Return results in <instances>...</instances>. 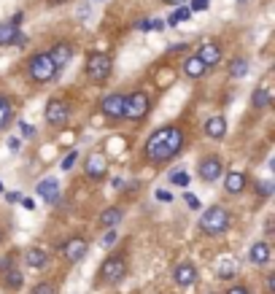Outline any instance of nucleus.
I'll use <instances>...</instances> for the list:
<instances>
[{
	"label": "nucleus",
	"instance_id": "49530a36",
	"mask_svg": "<svg viewBox=\"0 0 275 294\" xmlns=\"http://www.w3.org/2000/svg\"><path fill=\"white\" fill-rule=\"evenodd\" d=\"M184 49H186L184 43H181V46H170V49H168V54H176V51H184Z\"/></svg>",
	"mask_w": 275,
	"mask_h": 294
},
{
	"label": "nucleus",
	"instance_id": "c85d7f7f",
	"mask_svg": "<svg viewBox=\"0 0 275 294\" xmlns=\"http://www.w3.org/2000/svg\"><path fill=\"white\" fill-rule=\"evenodd\" d=\"M164 22L162 19H140L138 22V30H143V33H148V30H162Z\"/></svg>",
	"mask_w": 275,
	"mask_h": 294
},
{
	"label": "nucleus",
	"instance_id": "8fccbe9b",
	"mask_svg": "<svg viewBox=\"0 0 275 294\" xmlns=\"http://www.w3.org/2000/svg\"><path fill=\"white\" fill-rule=\"evenodd\" d=\"M238 3H246V0H238Z\"/></svg>",
	"mask_w": 275,
	"mask_h": 294
},
{
	"label": "nucleus",
	"instance_id": "37998d69",
	"mask_svg": "<svg viewBox=\"0 0 275 294\" xmlns=\"http://www.w3.org/2000/svg\"><path fill=\"white\" fill-rule=\"evenodd\" d=\"M22 17H25V14H22V11H17V14H14V17H11L9 22H11V25H17V27H19V25H22Z\"/></svg>",
	"mask_w": 275,
	"mask_h": 294
},
{
	"label": "nucleus",
	"instance_id": "f257e3e1",
	"mask_svg": "<svg viewBox=\"0 0 275 294\" xmlns=\"http://www.w3.org/2000/svg\"><path fill=\"white\" fill-rule=\"evenodd\" d=\"M181 149H184V133L176 125H168L154 130L151 138L146 141V159L151 165H162V162H170L173 157H178Z\"/></svg>",
	"mask_w": 275,
	"mask_h": 294
},
{
	"label": "nucleus",
	"instance_id": "a19ab883",
	"mask_svg": "<svg viewBox=\"0 0 275 294\" xmlns=\"http://www.w3.org/2000/svg\"><path fill=\"white\" fill-rule=\"evenodd\" d=\"M227 294H251V291L246 289V286H232V289L227 291Z\"/></svg>",
	"mask_w": 275,
	"mask_h": 294
},
{
	"label": "nucleus",
	"instance_id": "dca6fc26",
	"mask_svg": "<svg viewBox=\"0 0 275 294\" xmlns=\"http://www.w3.org/2000/svg\"><path fill=\"white\" fill-rule=\"evenodd\" d=\"M270 257H272V251H270V246L267 243H254L248 249V262L251 265H256V267H264L267 262H270Z\"/></svg>",
	"mask_w": 275,
	"mask_h": 294
},
{
	"label": "nucleus",
	"instance_id": "423d86ee",
	"mask_svg": "<svg viewBox=\"0 0 275 294\" xmlns=\"http://www.w3.org/2000/svg\"><path fill=\"white\" fill-rule=\"evenodd\" d=\"M148 108H151V97H148L143 89L132 92V95H127V103H124V119H130V122L146 119Z\"/></svg>",
	"mask_w": 275,
	"mask_h": 294
},
{
	"label": "nucleus",
	"instance_id": "cd10ccee",
	"mask_svg": "<svg viewBox=\"0 0 275 294\" xmlns=\"http://www.w3.org/2000/svg\"><path fill=\"white\" fill-rule=\"evenodd\" d=\"M248 73V60H232V63H230V76H232V79H243V76H246Z\"/></svg>",
	"mask_w": 275,
	"mask_h": 294
},
{
	"label": "nucleus",
	"instance_id": "412c9836",
	"mask_svg": "<svg viewBox=\"0 0 275 294\" xmlns=\"http://www.w3.org/2000/svg\"><path fill=\"white\" fill-rule=\"evenodd\" d=\"M25 265L33 267V270H43L46 265H49V254L41 251V249H30L25 254Z\"/></svg>",
	"mask_w": 275,
	"mask_h": 294
},
{
	"label": "nucleus",
	"instance_id": "393cba45",
	"mask_svg": "<svg viewBox=\"0 0 275 294\" xmlns=\"http://www.w3.org/2000/svg\"><path fill=\"white\" fill-rule=\"evenodd\" d=\"M11 116H14V103L6 95H0V130L11 122Z\"/></svg>",
	"mask_w": 275,
	"mask_h": 294
},
{
	"label": "nucleus",
	"instance_id": "79ce46f5",
	"mask_svg": "<svg viewBox=\"0 0 275 294\" xmlns=\"http://www.w3.org/2000/svg\"><path fill=\"white\" fill-rule=\"evenodd\" d=\"M6 200H9V203H19L22 195H19V192H9V195H6Z\"/></svg>",
	"mask_w": 275,
	"mask_h": 294
},
{
	"label": "nucleus",
	"instance_id": "a878e982",
	"mask_svg": "<svg viewBox=\"0 0 275 294\" xmlns=\"http://www.w3.org/2000/svg\"><path fill=\"white\" fill-rule=\"evenodd\" d=\"M238 273V265H235L232 257H224L222 265H218V281H230V278Z\"/></svg>",
	"mask_w": 275,
	"mask_h": 294
},
{
	"label": "nucleus",
	"instance_id": "58836bf2",
	"mask_svg": "<svg viewBox=\"0 0 275 294\" xmlns=\"http://www.w3.org/2000/svg\"><path fill=\"white\" fill-rule=\"evenodd\" d=\"M184 200H186V205H189V208H200V200L194 197V195H189V192L184 195Z\"/></svg>",
	"mask_w": 275,
	"mask_h": 294
},
{
	"label": "nucleus",
	"instance_id": "5701e85b",
	"mask_svg": "<svg viewBox=\"0 0 275 294\" xmlns=\"http://www.w3.org/2000/svg\"><path fill=\"white\" fill-rule=\"evenodd\" d=\"M205 71H208V68L200 63L197 54H194V57H186V60H184V73L189 76V79H202V76H205Z\"/></svg>",
	"mask_w": 275,
	"mask_h": 294
},
{
	"label": "nucleus",
	"instance_id": "4c0bfd02",
	"mask_svg": "<svg viewBox=\"0 0 275 294\" xmlns=\"http://www.w3.org/2000/svg\"><path fill=\"white\" fill-rule=\"evenodd\" d=\"M156 200H162V203H170V200H173V192H168V189H156Z\"/></svg>",
	"mask_w": 275,
	"mask_h": 294
},
{
	"label": "nucleus",
	"instance_id": "6e6552de",
	"mask_svg": "<svg viewBox=\"0 0 275 294\" xmlns=\"http://www.w3.org/2000/svg\"><path fill=\"white\" fill-rule=\"evenodd\" d=\"M46 122L51 127H65L70 122V105L62 103V100H49V105H46Z\"/></svg>",
	"mask_w": 275,
	"mask_h": 294
},
{
	"label": "nucleus",
	"instance_id": "c9c22d12",
	"mask_svg": "<svg viewBox=\"0 0 275 294\" xmlns=\"http://www.w3.org/2000/svg\"><path fill=\"white\" fill-rule=\"evenodd\" d=\"M116 238H119V232H116V229H108L105 235H103V246H114Z\"/></svg>",
	"mask_w": 275,
	"mask_h": 294
},
{
	"label": "nucleus",
	"instance_id": "39448f33",
	"mask_svg": "<svg viewBox=\"0 0 275 294\" xmlns=\"http://www.w3.org/2000/svg\"><path fill=\"white\" fill-rule=\"evenodd\" d=\"M124 275H127V262H124L122 254H111L97 270V278L105 283H119Z\"/></svg>",
	"mask_w": 275,
	"mask_h": 294
},
{
	"label": "nucleus",
	"instance_id": "09e8293b",
	"mask_svg": "<svg viewBox=\"0 0 275 294\" xmlns=\"http://www.w3.org/2000/svg\"><path fill=\"white\" fill-rule=\"evenodd\" d=\"M0 192H3V181H0Z\"/></svg>",
	"mask_w": 275,
	"mask_h": 294
},
{
	"label": "nucleus",
	"instance_id": "9b49d317",
	"mask_svg": "<svg viewBox=\"0 0 275 294\" xmlns=\"http://www.w3.org/2000/svg\"><path fill=\"white\" fill-rule=\"evenodd\" d=\"M124 103H127V97L119 95V92H114V95H105L100 108H103V113L108 119H124Z\"/></svg>",
	"mask_w": 275,
	"mask_h": 294
},
{
	"label": "nucleus",
	"instance_id": "f03ea898",
	"mask_svg": "<svg viewBox=\"0 0 275 294\" xmlns=\"http://www.w3.org/2000/svg\"><path fill=\"white\" fill-rule=\"evenodd\" d=\"M230 211H227L224 205H210L205 213L200 216L197 227L200 232H205V235H222V232L230 229Z\"/></svg>",
	"mask_w": 275,
	"mask_h": 294
},
{
	"label": "nucleus",
	"instance_id": "c03bdc74",
	"mask_svg": "<svg viewBox=\"0 0 275 294\" xmlns=\"http://www.w3.org/2000/svg\"><path fill=\"white\" fill-rule=\"evenodd\" d=\"M19 203H22V205H25V208H27V211H33V208H35V203H33V200H30V197H22V200H19Z\"/></svg>",
	"mask_w": 275,
	"mask_h": 294
},
{
	"label": "nucleus",
	"instance_id": "9d476101",
	"mask_svg": "<svg viewBox=\"0 0 275 294\" xmlns=\"http://www.w3.org/2000/svg\"><path fill=\"white\" fill-rule=\"evenodd\" d=\"M200 179L205 181V184H213L222 179V173H224V167H222V159L218 157H202L200 159Z\"/></svg>",
	"mask_w": 275,
	"mask_h": 294
},
{
	"label": "nucleus",
	"instance_id": "a18cd8bd",
	"mask_svg": "<svg viewBox=\"0 0 275 294\" xmlns=\"http://www.w3.org/2000/svg\"><path fill=\"white\" fill-rule=\"evenodd\" d=\"M275 289V275H267V291Z\"/></svg>",
	"mask_w": 275,
	"mask_h": 294
},
{
	"label": "nucleus",
	"instance_id": "2eb2a0df",
	"mask_svg": "<svg viewBox=\"0 0 275 294\" xmlns=\"http://www.w3.org/2000/svg\"><path fill=\"white\" fill-rule=\"evenodd\" d=\"M6 43H27V35L19 33L17 25L3 22V25H0V46H6Z\"/></svg>",
	"mask_w": 275,
	"mask_h": 294
},
{
	"label": "nucleus",
	"instance_id": "4be33fe9",
	"mask_svg": "<svg viewBox=\"0 0 275 294\" xmlns=\"http://www.w3.org/2000/svg\"><path fill=\"white\" fill-rule=\"evenodd\" d=\"M122 219H124V211H122V208H116V205H114V208H105V211L100 213V227L114 229Z\"/></svg>",
	"mask_w": 275,
	"mask_h": 294
},
{
	"label": "nucleus",
	"instance_id": "6ab92c4d",
	"mask_svg": "<svg viewBox=\"0 0 275 294\" xmlns=\"http://www.w3.org/2000/svg\"><path fill=\"white\" fill-rule=\"evenodd\" d=\"M205 135L213 138V141H222V138L227 135V119L224 116H210V119L205 122Z\"/></svg>",
	"mask_w": 275,
	"mask_h": 294
},
{
	"label": "nucleus",
	"instance_id": "a211bd4d",
	"mask_svg": "<svg viewBox=\"0 0 275 294\" xmlns=\"http://www.w3.org/2000/svg\"><path fill=\"white\" fill-rule=\"evenodd\" d=\"M38 195H41L46 203H57L60 200V181L57 179H43L38 184Z\"/></svg>",
	"mask_w": 275,
	"mask_h": 294
},
{
	"label": "nucleus",
	"instance_id": "0eeeda50",
	"mask_svg": "<svg viewBox=\"0 0 275 294\" xmlns=\"http://www.w3.org/2000/svg\"><path fill=\"white\" fill-rule=\"evenodd\" d=\"M105 170H108V159H105V154H103V151H92L89 157H86L84 175H86L89 181H103Z\"/></svg>",
	"mask_w": 275,
	"mask_h": 294
},
{
	"label": "nucleus",
	"instance_id": "bb28decb",
	"mask_svg": "<svg viewBox=\"0 0 275 294\" xmlns=\"http://www.w3.org/2000/svg\"><path fill=\"white\" fill-rule=\"evenodd\" d=\"M189 17H192L189 6H181V9H176V11H173L170 17H168V25H170V27H176V25H181V22H186Z\"/></svg>",
	"mask_w": 275,
	"mask_h": 294
},
{
	"label": "nucleus",
	"instance_id": "4468645a",
	"mask_svg": "<svg viewBox=\"0 0 275 294\" xmlns=\"http://www.w3.org/2000/svg\"><path fill=\"white\" fill-rule=\"evenodd\" d=\"M173 278H176V283H178V286L189 289V286L197 283V267L189 265V262H181V265L173 270Z\"/></svg>",
	"mask_w": 275,
	"mask_h": 294
},
{
	"label": "nucleus",
	"instance_id": "72a5a7b5",
	"mask_svg": "<svg viewBox=\"0 0 275 294\" xmlns=\"http://www.w3.org/2000/svg\"><path fill=\"white\" fill-rule=\"evenodd\" d=\"M19 130H22V135H25V138H33L35 135V127L30 125V122H19Z\"/></svg>",
	"mask_w": 275,
	"mask_h": 294
},
{
	"label": "nucleus",
	"instance_id": "c756f323",
	"mask_svg": "<svg viewBox=\"0 0 275 294\" xmlns=\"http://www.w3.org/2000/svg\"><path fill=\"white\" fill-rule=\"evenodd\" d=\"M189 173H184V170H178V173H173L170 175V184H173V187H189Z\"/></svg>",
	"mask_w": 275,
	"mask_h": 294
},
{
	"label": "nucleus",
	"instance_id": "7c9ffc66",
	"mask_svg": "<svg viewBox=\"0 0 275 294\" xmlns=\"http://www.w3.org/2000/svg\"><path fill=\"white\" fill-rule=\"evenodd\" d=\"M30 294H54V283L41 281V283H35V286H33V291H30Z\"/></svg>",
	"mask_w": 275,
	"mask_h": 294
},
{
	"label": "nucleus",
	"instance_id": "f3484780",
	"mask_svg": "<svg viewBox=\"0 0 275 294\" xmlns=\"http://www.w3.org/2000/svg\"><path fill=\"white\" fill-rule=\"evenodd\" d=\"M251 105L259 108V111H264V108L272 105V95H270V84H259L254 89V95H251Z\"/></svg>",
	"mask_w": 275,
	"mask_h": 294
},
{
	"label": "nucleus",
	"instance_id": "20e7f679",
	"mask_svg": "<svg viewBox=\"0 0 275 294\" xmlns=\"http://www.w3.org/2000/svg\"><path fill=\"white\" fill-rule=\"evenodd\" d=\"M111 71H114V63L108 54H100V51L89 54V60H86V76H89V81L103 84V81H108Z\"/></svg>",
	"mask_w": 275,
	"mask_h": 294
},
{
	"label": "nucleus",
	"instance_id": "aec40b11",
	"mask_svg": "<svg viewBox=\"0 0 275 294\" xmlns=\"http://www.w3.org/2000/svg\"><path fill=\"white\" fill-rule=\"evenodd\" d=\"M224 189L230 192V195H240V192L246 189V175H243L240 170H230V173L224 175Z\"/></svg>",
	"mask_w": 275,
	"mask_h": 294
},
{
	"label": "nucleus",
	"instance_id": "7ed1b4c3",
	"mask_svg": "<svg viewBox=\"0 0 275 294\" xmlns=\"http://www.w3.org/2000/svg\"><path fill=\"white\" fill-rule=\"evenodd\" d=\"M27 73L35 84H49L54 76H57V65L49 60V54L41 51V54H33L27 63Z\"/></svg>",
	"mask_w": 275,
	"mask_h": 294
},
{
	"label": "nucleus",
	"instance_id": "f8f14e48",
	"mask_svg": "<svg viewBox=\"0 0 275 294\" xmlns=\"http://www.w3.org/2000/svg\"><path fill=\"white\" fill-rule=\"evenodd\" d=\"M197 57H200V63L205 65V68H213V65L222 63V46H218L216 41H205V43L200 46Z\"/></svg>",
	"mask_w": 275,
	"mask_h": 294
},
{
	"label": "nucleus",
	"instance_id": "2f4dec72",
	"mask_svg": "<svg viewBox=\"0 0 275 294\" xmlns=\"http://www.w3.org/2000/svg\"><path fill=\"white\" fill-rule=\"evenodd\" d=\"M256 189H259V195H262V197H270L272 195V184L270 181H259Z\"/></svg>",
	"mask_w": 275,
	"mask_h": 294
},
{
	"label": "nucleus",
	"instance_id": "f704fd0d",
	"mask_svg": "<svg viewBox=\"0 0 275 294\" xmlns=\"http://www.w3.org/2000/svg\"><path fill=\"white\" fill-rule=\"evenodd\" d=\"M14 257H17V254H6V257L0 259V273H6V270L14 265Z\"/></svg>",
	"mask_w": 275,
	"mask_h": 294
},
{
	"label": "nucleus",
	"instance_id": "473e14b6",
	"mask_svg": "<svg viewBox=\"0 0 275 294\" xmlns=\"http://www.w3.org/2000/svg\"><path fill=\"white\" fill-rule=\"evenodd\" d=\"M76 159H78V151H70V154H68V157H65V159H62V170H70V167H73V165H76Z\"/></svg>",
	"mask_w": 275,
	"mask_h": 294
},
{
	"label": "nucleus",
	"instance_id": "ea45409f",
	"mask_svg": "<svg viewBox=\"0 0 275 294\" xmlns=\"http://www.w3.org/2000/svg\"><path fill=\"white\" fill-rule=\"evenodd\" d=\"M9 149H11V151H19V149H22V141H19L17 135H14V138H9Z\"/></svg>",
	"mask_w": 275,
	"mask_h": 294
},
{
	"label": "nucleus",
	"instance_id": "e433bc0d",
	"mask_svg": "<svg viewBox=\"0 0 275 294\" xmlns=\"http://www.w3.org/2000/svg\"><path fill=\"white\" fill-rule=\"evenodd\" d=\"M208 3H210V0H192L189 11H192V14H194V11H205V9H208Z\"/></svg>",
	"mask_w": 275,
	"mask_h": 294
},
{
	"label": "nucleus",
	"instance_id": "1a4fd4ad",
	"mask_svg": "<svg viewBox=\"0 0 275 294\" xmlns=\"http://www.w3.org/2000/svg\"><path fill=\"white\" fill-rule=\"evenodd\" d=\"M86 251H89V243H86V238H81V235H73L62 243V257L68 262H81L86 257Z\"/></svg>",
	"mask_w": 275,
	"mask_h": 294
},
{
	"label": "nucleus",
	"instance_id": "b1692460",
	"mask_svg": "<svg viewBox=\"0 0 275 294\" xmlns=\"http://www.w3.org/2000/svg\"><path fill=\"white\" fill-rule=\"evenodd\" d=\"M22 283H25V275H22L17 267H9L3 273V286H6V289H19Z\"/></svg>",
	"mask_w": 275,
	"mask_h": 294
},
{
	"label": "nucleus",
	"instance_id": "3c124183",
	"mask_svg": "<svg viewBox=\"0 0 275 294\" xmlns=\"http://www.w3.org/2000/svg\"><path fill=\"white\" fill-rule=\"evenodd\" d=\"M60 3H65V0H60Z\"/></svg>",
	"mask_w": 275,
	"mask_h": 294
},
{
	"label": "nucleus",
	"instance_id": "de8ad7c7",
	"mask_svg": "<svg viewBox=\"0 0 275 294\" xmlns=\"http://www.w3.org/2000/svg\"><path fill=\"white\" fill-rule=\"evenodd\" d=\"M162 3H170V6H184L186 0H162Z\"/></svg>",
	"mask_w": 275,
	"mask_h": 294
},
{
	"label": "nucleus",
	"instance_id": "ddd939ff",
	"mask_svg": "<svg viewBox=\"0 0 275 294\" xmlns=\"http://www.w3.org/2000/svg\"><path fill=\"white\" fill-rule=\"evenodd\" d=\"M46 54H49V60L57 65V71H60V68H65L70 60H73V46L65 43V41H60V43H54Z\"/></svg>",
	"mask_w": 275,
	"mask_h": 294
}]
</instances>
